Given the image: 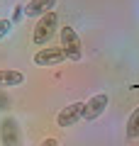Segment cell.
<instances>
[{"label":"cell","mask_w":139,"mask_h":146,"mask_svg":"<svg viewBox=\"0 0 139 146\" xmlns=\"http://www.w3.org/2000/svg\"><path fill=\"white\" fill-rule=\"evenodd\" d=\"M0 141L3 146H22V131L15 117H5L0 122Z\"/></svg>","instance_id":"3957f363"},{"label":"cell","mask_w":139,"mask_h":146,"mask_svg":"<svg viewBox=\"0 0 139 146\" xmlns=\"http://www.w3.org/2000/svg\"><path fill=\"white\" fill-rule=\"evenodd\" d=\"M83 119V102H71L68 107H63L61 112H59V117H56V124L59 127H73L76 122H81Z\"/></svg>","instance_id":"8992f818"},{"label":"cell","mask_w":139,"mask_h":146,"mask_svg":"<svg viewBox=\"0 0 139 146\" xmlns=\"http://www.w3.org/2000/svg\"><path fill=\"white\" fill-rule=\"evenodd\" d=\"M10 102H12V100L7 98V95H3V93H0V107H3V110H7V107H10Z\"/></svg>","instance_id":"7c38bea8"},{"label":"cell","mask_w":139,"mask_h":146,"mask_svg":"<svg viewBox=\"0 0 139 146\" xmlns=\"http://www.w3.org/2000/svg\"><path fill=\"white\" fill-rule=\"evenodd\" d=\"M127 139L132 141V139H139V107H134L132 110V115L127 117Z\"/></svg>","instance_id":"9c48e42d"},{"label":"cell","mask_w":139,"mask_h":146,"mask_svg":"<svg viewBox=\"0 0 139 146\" xmlns=\"http://www.w3.org/2000/svg\"><path fill=\"white\" fill-rule=\"evenodd\" d=\"M25 76L20 71H10V68H0V88H12V85H22Z\"/></svg>","instance_id":"ba28073f"},{"label":"cell","mask_w":139,"mask_h":146,"mask_svg":"<svg viewBox=\"0 0 139 146\" xmlns=\"http://www.w3.org/2000/svg\"><path fill=\"white\" fill-rule=\"evenodd\" d=\"M56 27H59L56 12H46V15H41L39 20H37V25H34V34H32L34 44H49V42H51V36H54V32H56Z\"/></svg>","instance_id":"7a4b0ae2"},{"label":"cell","mask_w":139,"mask_h":146,"mask_svg":"<svg viewBox=\"0 0 139 146\" xmlns=\"http://www.w3.org/2000/svg\"><path fill=\"white\" fill-rule=\"evenodd\" d=\"M39 146H59V139H54V136H46V139L41 141Z\"/></svg>","instance_id":"8fae6325"},{"label":"cell","mask_w":139,"mask_h":146,"mask_svg":"<svg viewBox=\"0 0 139 146\" xmlns=\"http://www.w3.org/2000/svg\"><path fill=\"white\" fill-rule=\"evenodd\" d=\"M108 102H110V98L105 93H98V95H93V98H88L86 102H83V119L95 122L105 110H108Z\"/></svg>","instance_id":"277c9868"},{"label":"cell","mask_w":139,"mask_h":146,"mask_svg":"<svg viewBox=\"0 0 139 146\" xmlns=\"http://www.w3.org/2000/svg\"><path fill=\"white\" fill-rule=\"evenodd\" d=\"M56 0H29L25 5V15L27 17H41L46 12H54Z\"/></svg>","instance_id":"52a82bcc"},{"label":"cell","mask_w":139,"mask_h":146,"mask_svg":"<svg viewBox=\"0 0 139 146\" xmlns=\"http://www.w3.org/2000/svg\"><path fill=\"white\" fill-rule=\"evenodd\" d=\"M61 51L66 56V61H81L83 58V44H81V36L76 34L71 25H63L61 27Z\"/></svg>","instance_id":"6da1fadb"},{"label":"cell","mask_w":139,"mask_h":146,"mask_svg":"<svg viewBox=\"0 0 139 146\" xmlns=\"http://www.w3.org/2000/svg\"><path fill=\"white\" fill-rule=\"evenodd\" d=\"M34 63L37 66H59V63H66V56H63L61 46H46L34 54Z\"/></svg>","instance_id":"5b68a950"},{"label":"cell","mask_w":139,"mask_h":146,"mask_svg":"<svg viewBox=\"0 0 139 146\" xmlns=\"http://www.w3.org/2000/svg\"><path fill=\"white\" fill-rule=\"evenodd\" d=\"M10 32H12V22L10 20H0V42H3Z\"/></svg>","instance_id":"30bf717a"}]
</instances>
